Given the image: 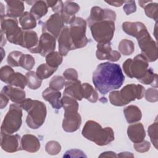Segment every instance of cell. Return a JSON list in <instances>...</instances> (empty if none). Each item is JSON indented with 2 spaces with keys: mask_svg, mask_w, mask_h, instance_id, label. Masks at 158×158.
Instances as JSON below:
<instances>
[{
  "mask_svg": "<svg viewBox=\"0 0 158 158\" xmlns=\"http://www.w3.org/2000/svg\"><path fill=\"white\" fill-rule=\"evenodd\" d=\"M92 79L95 88L104 95L120 88L125 77L118 64L104 62L98 65L93 72Z\"/></svg>",
  "mask_w": 158,
  "mask_h": 158,
  "instance_id": "1",
  "label": "cell"
},
{
  "mask_svg": "<svg viewBox=\"0 0 158 158\" xmlns=\"http://www.w3.org/2000/svg\"><path fill=\"white\" fill-rule=\"evenodd\" d=\"M61 104L64 109L62 121L63 130L69 133L77 131L80 128L81 123V116L78 112V102L70 96L64 95L61 98Z\"/></svg>",
  "mask_w": 158,
  "mask_h": 158,
  "instance_id": "2",
  "label": "cell"
},
{
  "mask_svg": "<svg viewBox=\"0 0 158 158\" xmlns=\"http://www.w3.org/2000/svg\"><path fill=\"white\" fill-rule=\"evenodd\" d=\"M19 106L28 113L26 123L28 127L31 129H37L44 123L47 110L46 105L43 102L27 98Z\"/></svg>",
  "mask_w": 158,
  "mask_h": 158,
  "instance_id": "3",
  "label": "cell"
},
{
  "mask_svg": "<svg viewBox=\"0 0 158 158\" xmlns=\"http://www.w3.org/2000/svg\"><path fill=\"white\" fill-rule=\"evenodd\" d=\"M87 139L98 146H105L114 140V133L110 127L102 128L98 122L88 120L81 131Z\"/></svg>",
  "mask_w": 158,
  "mask_h": 158,
  "instance_id": "4",
  "label": "cell"
},
{
  "mask_svg": "<svg viewBox=\"0 0 158 158\" xmlns=\"http://www.w3.org/2000/svg\"><path fill=\"white\" fill-rule=\"evenodd\" d=\"M149 64L147 59L139 54L133 59H128L123 64L125 73L130 78H135L140 81L148 72Z\"/></svg>",
  "mask_w": 158,
  "mask_h": 158,
  "instance_id": "5",
  "label": "cell"
},
{
  "mask_svg": "<svg viewBox=\"0 0 158 158\" xmlns=\"http://www.w3.org/2000/svg\"><path fill=\"white\" fill-rule=\"evenodd\" d=\"M115 21L104 19L89 25L94 40L98 43H110L115 31Z\"/></svg>",
  "mask_w": 158,
  "mask_h": 158,
  "instance_id": "6",
  "label": "cell"
},
{
  "mask_svg": "<svg viewBox=\"0 0 158 158\" xmlns=\"http://www.w3.org/2000/svg\"><path fill=\"white\" fill-rule=\"evenodd\" d=\"M22 107L17 104L10 105L1 127V133L13 134L17 131L22 123Z\"/></svg>",
  "mask_w": 158,
  "mask_h": 158,
  "instance_id": "7",
  "label": "cell"
},
{
  "mask_svg": "<svg viewBox=\"0 0 158 158\" xmlns=\"http://www.w3.org/2000/svg\"><path fill=\"white\" fill-rule=\"evenodd\" d=\"M1 29L10 43L20 46L24 30L19 27L16 18L1 16Z\"/></svg>",
  "mask_w": 158,
  "mask_h": 158,
  "instance_id": "8",
  "label": "cell"
},
{
  "mask_svg": "<svg viewBox=\"0 0 158 158\" xmlns=\"http://www.w3.org/2000/svg\"><path fill=\"white\" fill-rule=\"evenodd\" d=\"M86 22L81 17H76L70 23L69 35L73 49L85 47L88 40L86 36Z\"/></svg>",
  "mask_w": 158,
  "mask_h": 158,
  "instance_id": "9",
  "label": "cell"
},
{
  "mask_svg": "<svg viewBox=\"0 0 158 158\" xmlns=\"http://www.w3.org/2000/svg\"><path fill=\"white\" fill-rule=\"evenodd\" d=\"M141 51V54L148 62H154L157 59V48L155 41L148 32L137 40Z\"/></svg>",
  "mask_w": 158,
  "mask_h": 158,
  "instance_id": "10",
  "label": "cell"
},
{
  "mask_svg": "<svg viewBox=\"0 0 158 158\" xmlns=\"http://www.w3.org/2000/svg\"><path fill=\"white\" fill-rule=\"evenodd\" d=\"M56 48V38L47 32H43L38 45L29 51L31 53H38L45 56L54 51Z\"/></svg>",
  "mask_w": 158,
  "mask_h": 158,
  "instance_id": "11",
  "label": "cell"
},
{
  "mask_svg": "<svg viewBox=\"0 0 158 158\" xmlns=\"http://www.w3.org/2000/svg\"><path fill=\"white\" fill-rule=\"evenodd\" d=\"M144 88L141 85L129 84L125 86L120 91V95L123 101L128 104L136 99H141L144 95Z\"/></svg>",
  "mask_w": 158,
  "mask_h": 158,
  "instance_id": "12",
  "label": "cell"
},
{
  "mask_svg": "<svg viewBox=\"0 0 158 158\" xmlns=\"http://www.w3.org/2000/svg\"><path fill=\"white\" fill-rule=\"evenodd\" d=\"M64 22L62 19L60 14L55 13L52 14L47 21L42 25L43 32H47L54 36L55 38H58L60 31L64 27Z\"/></svg>",
  "mask_w": 158,
  "mask_h": 158,
  "instance_id": "13",
  "label": "cell"
},
{
  "mask_svg": "<svg viewBox=\"0 0 158 158\" xmlns=\"http://www.w3.org/2000/svg\"><path fill=\"white\" fill-rule=\"evenodd\" d=\"M1 148L6 152L12 153L21 148V138L19 135L1 133Z\"/></svg>",
  "mask_w": 158,
  "mask_h": 158,
  "instance_id": "14",
  "label": "cell"
},
{
  "mask_svg": "<svg viewBox=\"0 0 158 158\" xmlns=\"http://www.w3.org/2000/svg\"><path fill=\"white\" fill-rule=\"evenodd\" d=\"M96 56L99 60H109L112 62L117 61L121 57L119 52L112 50L110 43H98Z\"/></svg>",
  "mask_w": 158,
  "mask_h": 158,
  "instance_id": "15",
  "label": "cell"
},
{
  "mask_svg": "<svg viewBox=\"0 0 158 158\" xmlns=\"http://www.w3.org/2000/svg\"><path fill=\"white\" fill-rule=\"evenodd\" d=\"M116 19L115 12L109 9H102L98 6H94L91 9L90 15L87 19L88 25L104 19H109L115 21Z\"/></svg>",
  "mask_w": 158,
  "mask_h": 158,
  "instance_id": "16",
  "label": "cell"
},
{
  "mask_svg": "<svg viewBox=\"0 0 158 158\" xmlns=\"http://www.w3.org/2000/svg\"><path fill=\"white\" fill-rule=\"evenodd\" d=\"M122 29L127 34L137 40L148 32L145 25L140 22H125L122 23Z\"/></svg>",
  "mask_w": 158,
  "mask_h": 158,
  "instance_id": "17",
  "label": "cell"
},
{
  "mask_svg": "<svg viewBox=\"0 0 158 158\" xmlns=\"http://www.w3.org/2000/svg\"><path fill=\"white\" fill-rule=\"evenodd\" d=\"M59 52L62 56H65L71 50H74L70 36L69 35V28L64 27L58 36Z\"/></svg>",
  "mask_w": 158,
  "mask_h": 158,
  "instance_id": "18",
  "label": "cell"
},
{
  "mask_svg": "<svg viewBox=\"0 0 158 158\" xmlns=\"http://www.w3.org/2000/svg\"><path fill=\"white\" fill-rule=\"evenodd\" d=\"M64 95L70 96L76 100L81 101L83 97L82 84L79 80L67 81L65 84Z\"/></svg>",
  "mask_w": 158,
  "mask_h": 158,
  "instance_id": "19",
  "label": "cell"
},
{
  "mask_svg": "<svg viewBox=\"0 0 158 158\" xmlns=\"http://www.w3.org/2000/svg\"><path fill=\"white\" fill-rule=\"evenodd\" d=\"M80 10V6L73 1H65L61 12L62 19L65 23L70 24L76 18L75 14Z\"/></svg>",
  "mask_w": 158,
  "mask_h": 158,
  "instance_id": "20",
  "label": "cell"
},
{
  "mask_svg": "<svg viewBox=\"0 0 158 158\" xmlns=\"http://www.w3.org/2000/svg\"><path fill=\"white\" fill-rule=\"evenodd\" d=\"M1 93L7 96L13 102L20 104L25 98V92L20 88H15L11 85L3 87Z\"/></svg>",
  "mask_w": 158,
  "mask_h": 158,
  "instance_id": "21",
  "label": "cell"
},
{
  "mask_svg": "<svg viewBox=\"0 0 158 158\" xmlns=\"http://www.w3.org/2000/svg\"><path fill=\"white\" fill-rule=\"evenodd\" d=\"M40 140L33 135L26 134L21 138L22 150L29 152H36L40 149Z\"/></svg>",
  "mask_w": 158,
  "mask_h": 158,
  "instance_id": "22",
  "label": "cell"
},
{
  "mask_svg": "<svg viewBox=\"0 0 158 158\" xmlns=\"http://www.w3.org/2000/svg\"><path fill=\"white\" fill-rule=\"evenodd\" d=\"M127 135L130 139L134 143L143 141L146 136L143 125L141 123L130 125L127 129Z\"/></svg>",
  "mask_w": 158,
  "mask_h": 158,
  "instance_id": "23",
  "label": "cell"
},
{
  "mask_svg": "<svg viewBox=\"0 0 158 158\" xmlns=\"http://www.w3.org/2000/svg\"><path fill=\"white\" fill-rule=\"evenodd\" d=\"M42 96L44 100L51 104L54 109H60L61 108V93L59 91L52 89L49 87L43 91Z\"/></svg>",
  "mask_w": 158,
  "mask_h": 158,
  "instance_id": "24",
  "label": "cell"
},
{
  "mask_svg": "<svg viewBox=\"0 0 158 158\" xmlns=\"http://www.w3.org/2000/svg\"><path fill=\"white\" fill-rule=\"evenodd\" d=\"M6 15L9 17L16 18L23 14L25 9L24 3L22 1H6Z\"/></svg>",
  "mask_w": 158,
  "mask_h": 158,
  "instance_id": "25",
  "label": "cell"
},
{
  "mask_svg": "<svg viewBox=\"0 0 158 158\" xmlns=\"http://www.w3.org/2000/svg\"><path fill=\"white\" fill-rule=\"evenodd\" d=\"M38 37L35 31L33 30H24L20 46L30 51L38 45Z\"/></svg>",
  "mask_w": 158,
  "mask_h": 158,
  "instance_id": "26",
  "label": "cell"
},
{
  "mask_svg": "<svg viewBox=\"0 0 158 158\" xmlns=\"http://www.w3.org/2000/svg\"><path fill=\"white\" fill-rule=\"evenodd\" d=\"M123 113L126 120L128 123H136L139 121L142 117L139 108L133 105H130L125 107L123 110Z\"/></svg>",
  "mask_w": 158,
  "mask_h": 158,
  "instance_id": "27",
  "label": "cell"
},
{
  "mask_svg": "<svg viewBox=\"0 0 158 158\" xmlns=\"http://www.w3.org/2000/svg\"><path fill=\"white\" fill-rule=\"evenodd\" d=\"M48 6L44 1H35L31 9L30 13L36 20H40L48 12Z\"/></svg>",
  "mask_w": 158,
  "mask_h": 158,
  "instance_id": "28",
  "label": "cell"
},
{
  "mask_svg": "<svg viewBox=\"0 0 158 158\" xmlns=\"http://www.w3.org/2000/svg\"><path fill=\"white\" fill-rule=\"evenodd\" d=\"M19 23L23 30H30L36 27V19L29 12H25L19 17Z\"/></svg>",
  "mask_w": 158,
  "mask_h": 158,
  "instance_id": "29",
  "label": "cell"
},
{
  "mask_svg": "<svg viewBox=\"0 0 158 158\" xmlns=\"http://www.w3.org/2000/svg\"><path fill=\"white\" fill-rule=\"evenodd\" d=\"M83 97L86 99L91 102H96L98 99V94L97 91L93 88V87L87 83H85L82 84Z\"/></svg>",
  "mask_w": 158,
  "mask_h": 158,
  "instance_id": "30",
  "label": "cell"
},
{
  "mask_svg": "<svg viewBox=\"0 0 158 158\" xmlns=\"http://www.w3.org/2000/svg\"><path fill=\"white\" fill-rule=\"evenodd\" d=\"M57 69V68L52 67L47 64H42L38 67L36 73L38 77L43 80L51 77Z\"/></svg>",
  "mask_w": 158,
  "mask_h": 158,
  "instance_id": "31",
  "label": "cell"
},
{
  "mask_svg": "<svg viewBox=\"0 0 158 158\" xmlns=\"http://www.w3.org/2000/svg\"><path fill=\"white\" fill-rule=\"evenodd\" d=\"M63 60V56L59 52L52 51L46 56V64L52 67L57 68Z\"/></svg>",
  "mask_w": 158,
  "mask_h": 158,
  "instance_id": "32",
  "label": "cell"
},
{
  "mask_svg": "<svg viewBox=\"0 0 158 158\" xmlns=\"http://www.w3.org/2000/svg\"><path fill=\"white\" fill-rule=\"evenodd\" d=\"M27 80V86L31 89H36L40 88L42 83V80L39 78L36 72L29 71L25 75Z\"/></svg>",
  "mask_w": 158,
  "mask_h": 158,
  "instance_id": "33",
  "label": "cell"
},
{
  "mask_svg": "<svg viewBox=\"0 0 158 158\" xmlns=\"http://www.w3.org/2000/svg\"><path fill=\"white\" fill-rule=\"evenodd\" d=\"M9 85L23 89L25 86L27 85V77L26 76L22 75L21 73L16 72L12 76L9 83Z\"/></svg>",
  "mask_w": 158,
  "mask_h": 158,
  "instance_id": "34",
  "label": "cell"
},
{
  "mask_svg": "<svg viewBox=\"0 0 158 158\" xmlns=\"http://www.w3.org/2000/svg\"><path fill=\"white\" fill-rule=\"evenodd\" d=\"M118 48L122 54L125 56H129L134 52L135 45L132 41L123 39L119 43Z\"/></svg>",
  "mask_w": 158,
  "mask_h": 158,
  "instance_id": "35",
  "label": "cell"
},
{
  "mask_svg": "<svg viewBox=\"0 0 158 158\" xmlns=\"http://www.w3.org/2000/svg\"><path fill=\"white\" fill-rule=\"evenodd\" d=\"M145 14L147 17L152 19L155 21L157 20L158 18V4L156 2H150L147 4L144 7Z\"/></svg>",
  "mask_w": 158,
  "mask_h": 158,
  "instance_id": "36",
  "label": "cell"
},
{
  "mask_svg": "<svg viewBox=\"0 0 158 158\" xmlns=\"http://www.w3.org/2000/svg\"><path fill=\"white\" fill-rule=\"evenodd\" d=\"M23 54L22 52L17 51L10 52L7 56L8 64L11 67L20 66V62Z\"/></svg>",
  "mask_w": 158,
  "mask_h": 158,
  "instance_id": "37",
  "label": "cell"
},
{
  "mask_svg": "<svg viewBox=\"0 0 158 158\" xmlns=\"http://www.w3.org/2000/svg\"><path fill=\"white\" fill-rule=\"evenodd\" d=\"M15 73L14 70L9 65H5L1 67L0 70V79L3 82L9 84L10 79Z\"/></svg>",
  "mask_w": 158,
  "mask_h": 158,
  "instance_id": "38",
  "label": "cell"
},
{
  "mask_svg": "<svg viewBox=\"0 0 158 158\" xmlns=\"http://www.w3.org/2000/svg\"><path fill=\"white\" fill-rule=\"evenodd\" d=\"M65 84V81L64 77L59 75H56L51 80L49 87L52 89L59 91L63 88Z\"/></svg>",
  "mask_w": 158,
  "mask_h": 158,
  "instance_id": "39",
  "label": "cell"
},
{
  "mask_svg": "<svg viewBox=\"0 0 158 158\" xmlns=\"http://www.w3.org/2000/svg\"><path fill=\"white\" fill-rule=\"evenodd\" d=\"M35 64V61L32 56L23 54L20 62V66L24 69L30 71L33 67Z\"/></svg>",
  "mask_w": 158,
  "mask_h": 158,
  "instance_id": "40",
  "label": "cell"
},
{
  "mask_svg": "<svg viewBox=\"0 0 158 158\" xmlns=\"http://www.w3.org/2000/svg\"><path fill=\"white\" fill-rule=\"evenodd\" d=\"M157 123L156 120L155 122L149 127L148 130L150 139L156 149H157Z\"/></svg>",
  "mask_w": 158,
  "mask_h": 158,
  "instance_id": "41",
  "label": "cell"
},
{
  "mask_svg": "<svg viewBox=\"0 0 158 158\" xmlns=\"http://www.w3.org/2000/svg\"><path fill=\"white\" fill-rule=\"evenodd\" d=\"M45 150L49 154L56 155L60 151L61 146L56 141H50L46 143Z\"/></svg>",
  "mask_w": 158,
  "mask_h": 158,
  "instance_id": "42",
  "label": "cell"
},
{
  "mask_svg": "<svg viewBox=\"0 0 158 158\" xmlns=\"http://www.w3.org/2000/svg\"><path fill=\"white\" fill-rule=\"evenodd\" d=\"M109 98L110 103L114 106H123L126 105V103L120 97L119 91H112L110 92L109 96Z\"/></svg>",
  "mask_w": 158,
  "mask_h": 158,
  "instance_id": "43",
  "label": "cell"
},
{
  "mask_svg": "<svg viewBox=\"0 0 158 158\" xmlns=\"http://www.w3.org/2000/svg\"><path fill=\"white\" fill-rule=\"evenodd\" d=\"M46 2L48 7H51L55 13L61 14L64 7V3L62 1H46Z\"/></svg>",
  "mask_w": 158,
  "mask_h": 158,
  "instance_id": "44",
  "label": "cell"
},
{
  "mask_svg": "<svg viewBox=\"0 0 158 158\" xmlns=\"http://www.w3.org/2000/svg\"><path fill=\"white\" fill-rule=\"evenodd\" d=\"M144 94L146 101L151 102H154L157 101V89L156 88H149L146 91H145Z\"/></svg>",
  "mask_w": 158,
  "mask_h": 158,
  "instance_id": "45",
  "label": "cell"
},
{
  "mask_svg": "<svg viewBox=\"0 0 158 158\" xmlns=\"http://www.w3.org/2000/svg\"><path fill=\"white\" fill-rule=\"evenodd\" d=\"M63 76L64 79L67 80V81L77 80L78 77L77 71L73 68L66 69L63 73Z\"/></svg>",
  "mask_w": 158,
  "mask_h": 158,
  "instance_id": "46",
  "label": "cell"
},
{
  "mask_svg": "<svg viewBox=\"0 0 158 158\" xmlns=\"http://www.w3.org/2000/svg\"><path fill=\"white\" fill-rule=\"evenodd\" d=\"M151 147L150 143L147 141H142L139 143H136L134 144V148L135 150L138 152H145L149 151Z\"/></svg>",
  "mask_w": 158,
  "mask_h": 158,
  "instance_id": "47",
  "label": "cell"
},
{
  "mask_svg": "<svg viewBox=\"0 0 158 158\" xmlns=\"http://www.w3.org/2000/svg\"><path fill=\"white\" fill-rule=\"evenodd\" d=\"M123 10L127 15H130L136 10V6L135 1H125L123 6Z\"/></svg>",
  "mask_w": 158,
  "mask_h": 158,
  "instance_id": "48",
  "label": "cell"
},
{
  "mask_svg": "<svg viewBox=\"0 0 158 158\" xmlns=\"http://www.w3.org/2000/svg\"><path fill=\"white\" fill-rule=\"evenodd\" d=\"M65 157H86L83 151L79 149H70L65 152L64 155Z\"/></svg>",
  "mask_w": 158,
  "mask_h": 158,
  "instance_id": "49",
  "label": "cell"
},
{
  "mask_svg": "<svg viewBox=\"0 0 158 158\" xmlns=\"http://www.w3.org/2000/svg\"><path fill=\"white\" fill-rule=\"evenodd\" d=\"M0 96V107L1 109H2L7 106L9 102V98L2 93H1Z\"/></svg>",
  "mask_w": 158,
  "mask_h": 158,
  "instance_id": "50",
  "label": "cell"
},
{
  "mask_svg": "<svg viewBox=\"0 0 158 158\" xmlns=\"http://www.w3.org/2000/svg\"><path fill=\"white\" fill-rule=\"evenodd\" d=\"M99 157H117V156L115 154L114 152L112 151H107L102 152Z\"/></svg>",
  "mask_w": 158,
  "mask_h": 158,
  "instance_id": "51",
  "label": "cell"
},
{
  "mask_svg": "<svg viewBox=\"0 0 158 158\" xmlns=\"http://www.w3.org/2000/svg\"><path fill=\"white\" fill-rule=\"evenodd\" d=\"M125 1H106V2L107 4H110L111 6H115V7H120L122 5H123L125 3Z\"/></svg>",
  "mask_w": 158,
  "mask_h": 158,
  "instance_id": "52",
  "label": "cell"
},
{
  "mask_svg": "<svg viewBox=\"0 0 158 158\" xmlns=\"http://www.w3.org/2000/svg\"><path fill=\"white\" fill-rule=\"evenodd\" d=\"M118 157H133V154H132L131 152H120L118 155Z\"/></svg>",
  "mask_w": 158,
  "mask_h": 158,
  "instance_id": "53",
  "label": "cell"
},
{
  "mask_svg": "<svg viewBox=\"0 0 158 158\" xmlns=\"http://www.w3.org/2000/svg\"><path fill=\"white\" fill-rule=\"evenodd\" d=\"M150 2H151V1H138V3H139V6L141 7H143V8H144L145 6H146V5L147 4H148V3H149Z\"/></svg>",
  "mask_w": 158,
  "mask_h": 158,
  "instance_id": "54",
  "label": "cell"
}]
</instances>
